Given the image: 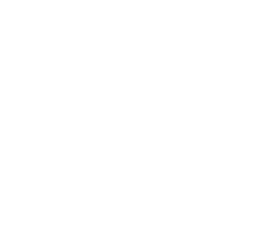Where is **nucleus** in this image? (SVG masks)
<instances>
[]
</instances>
